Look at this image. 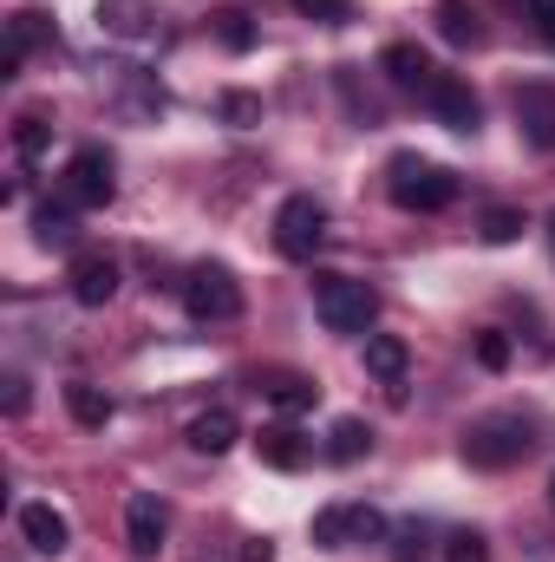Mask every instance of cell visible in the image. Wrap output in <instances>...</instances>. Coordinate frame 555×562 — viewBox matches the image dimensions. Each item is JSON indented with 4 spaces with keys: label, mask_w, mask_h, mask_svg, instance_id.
I'll return each instance as SVG.
<instances>
[{
    "label": "cell",
    "mask_w": 555,
    "mask_h": 562,
    "mask_svg": "<svg viewBox=\"0 0 555 562\" xmlns=\"http://www.w3.org/2000/svg\"><path fill=\"white\" fill-rule=\"evenodd\" d=\"M347 537H360V504H327L314 517V543L320 550H347Z\"/></svg>",
    "instance_id": "obj_19"
},
{
    "label": "cell",
    "mask_w": 555,
    "mask_h": 562,
    "mask_svg": "<svg viewBox=\"0 0 555 562\" xmlns=\"http://www.w3.org/2000/svg\"><path fill=\"white\" fill-rule=\"evenodd\" d=\"M183 307H190V321H236L242 314V281L209 262V269H196L183 281Z\"/></svg>",
    "instance_id": "obj_6"
},
{
    "label": "cell",
    "mask_w": 555,
    "mask_h": 562,
    "mask_svg": "<svg viewBox=\"0 0 555 562\" xmlns=\"http://www.w3.org/2000/svg\"><path fill=\"white\" fill-rule=\"evenodd\" d=\"M99 26L118 40H144L150 33V0H99Z\"/></svg>",
    "instance_id": "obj_18"
},
{
    "label": "cell",
    "mask_w": 555,
    "mask_h": 562,
    "mask_svg": "<svg viewBox=\"0 0 555 562\" xmlns=\"http://www.w3.org/2000/svg\"><path fill=\"white\" fill-rule=\"evenodd\" d=\"M431 557V530L424 524H399L393 530V562H424Z\"/></svg>",
    "instance_id": "obj_26"
},
{
    "label": "cell",
    "mask_w": 555,
    "mask_h": 562,
    "mask_svg": "<svg viewBox=\"0 0 555 562\" xmlns=\"http://www.w3.org/2000/svg\"><path fill=\"white\" fill-rule=\"evenodd\" d=\"M444 557H451V562H490V550H484V537H477V530H457V537L444 543Z\"/></svg>",
    "instance_id": "obj_29"
},
{
    "label": "cell",
    "mask_w": 555,
    "mask_h": 562,
    "mask_svg": "<svg viewBox=\"0 0 555 562\" xmlns=\"http://www.w3.org/2000/svg\"><path fill=\"white\" fill-rule=\"evenodd\" d=\"M320 243H327V210L314 196H287L275 210V249L287 262H314Z\"/></svg>",
    "instance_id": "obj_4"
},
{
    "label": "cell",
    "mask_w": 555,
    "mask_h": 562,
    "mask_svg": "<svg viewBox=\"0 0 555 562\" xmlns=\"http://www.w3.org/2000/svg\"><path fill=\"white\" fill-rule=\"evenodd\" d=\"M66 196L86 203V210H105L118 196V177H112V150L105 144H79L72 164H66Z\"/></svg>",
    "instance_id": "obj_5"
},
{
    "label": "cell",
    "mask_w": 555,
    "mask_h": 562,
    "mask_svg": "<svg viewBox=\"0 0 555 562\" xmlns=\"http://www.w3.org/2000/svg\"><path fill=\"white\" fill-rule=\"evenodd\" d=\"M294 7H301L307 20H327V26H333V20L347 13V0H294Z\"/></svg>",
    "instance_id": "obj_30"
},
{
    "label": "cell",
    "mask_w": 555,
    "mask_h": 562,
    "mask_svg": "<svg viewBox=\"0 0 555 562\" xmlns=\"http://www.w3.org/2000/svg\"><path fill=\"white\" fill-rule=\"evenodd\" d=\"M7 413H13V419L26 413V380H20V373H7Z\"/></svg>",
    "instance_id": "obj_32"
},
{
    "label": "cell",
    "mask_w": 555,
    "mask_h": 562,
    "mask_svg": "<svg viewBox=\"0 0 555 562\" xmlns=\"http://www.w3.org/2000/svg\"><path fill=\"white\" fill-rule=\"evenodd\" d=\"M424 105H431V119L444 125V132H477V119H484V105H477V92L457 79V72H438L431 79V92H424Z\"/></svg>",
    "instance_id": "obj_7"
},
{
    "label": "cell",
    "mask_w": 555,
    "mask_h": 562,
    "mask_svg": "<svg viewBox=\"0 0 555 562\" xmlns=\"http://www.w3.org/2000/svg\"><path fill=\"white\" fill-rule=\"evenodd\" d=\"M262 400H269L275 413H314L320 386H314V380H269V386H262Z\"/></svg>",
    "instance_id": "obj_22"
},
{
    "label": "cell",
    "mask_w": 555,
    "mask_h": 562,
    "mask_svg": "<svg viewBox=\"0 0 555 562\" xmlns=\"http://www.w3.org/2000/svg\"><path fill=\"white\" fill-rule=\"evenodd\" d=\"M530 13H536V26L555 40V0H530Z\"/></svg>",
    "instance_id": "obj_34"
},
{
    "label": "cell",
    "mask_w": 555,
    "mask_h": 562,
    "mask_svg": "<svg viewBox=\"0 0 555 562\" xmlns=\"http://www.w3.org/2000/svg\"><path fill=\"white\" fill-rule=\"evenodd\" d=\"M523 236V210H510V203H497V210H484V243H517Z\"/></svg>",
    "instance_id": "obj_25"
},
{
    "label": "cell",
    "mask_w": 555,
    "mask_h": 562,
    "mask_svg": "<svg viewBox=\"0 0 555 562\" xmlns=\"http://www.w3.org/2000/svg\"><path fill=\"white\" fill-rule=\"evenodd\" d=\"M66 413L86 425V431H105V425H112V400H105V386L72 380V386H66Z\"/></svg>",
    "instance_id": "obj_16"
},
{
    "label": "cell",
    "mask_w": 555,
    "mask_h": 562,
    "mask_svg": "<svg viewBox=\"0 0 555 562\" xmlns=\"http://www.w3.org/2000/svg\"><path fill=\"white\" fill-rule=\"evenodd\" d=\"M530 451H536V431H530V419H517V413H490V419L464 425V458H471L477 471L523 464Z\"/></svg>",
    "instance_id": "obj_1"
},
{
    "label": "cell",
    "mask_w": 555,
    "mask_h": 562,
    "mask_svg": "<svg viewBox=\"0 0 555 562\" xmlns=\"http://www.w3.org/2000/svg\"><path fill=\"white\" fill-rule=\"evenodd\" d=\"M236 438H242V425L229 406H209V413H196L190 419V445L203 451V458H223V451H236Z\"/></svg>",
    "instance_id": "obj_13"
},
{
    "label": "cell",
    "mask_w": 555,
    "mask_h": 562,
    "mask_svg": "<svg viewBox=\"0 0 555 562\" xmlns=\"http://www.w3.org/2000/svg\"><path fill=\"white\" fill-rule=\"evenodd\" d=\"M431 20H438V40H444V46H477V40H484V20H477L471 0H438Z\"/></svg>",
    "instance_id": "obj_14"
},
{
    "label": "cell",
    "mask_w": 555,
    "mask_h": 562,
    "mask_svg": "<svg viewBox=\"0 0 555 562\" xmlns=\"http://www.w3.org/2000/svg\"><path fill=\"white\" fill-rule=\"evenodd\" d=\"M477 360H484L490 373H503V367H510V340H503L497 327H484V334H477Z\"/></svg>",
    "instance_id": "obj_27"
},
{
    "label": "cell",
    "mask_w": 555,
    "mask_h": 562,
    "mask_svg": "<svg viewBox=\"0 0 555 562\" xmlns=\"http://www.w3.org/2000/svg\"><path fill=\"white\" fill-rule=\"evenodd\" d=\"M223 119H229V125H242V132H249V125H256V119H262V99H249V92H229V99H223Z\"/></svg>",
    "instance_id": "obj_28"
},
{
    "label": "cell",
    "mask_w": 555,
    "mask_h": 562,
    "mask_svg": "<svg viewBox=\"0 0 555 562\" xmlns=\"http://www.w3.org/2000/svg\"><path fill=\"white\" fill-rule=\"evenodd\" d=\"M366 373L393 393V406H406V373H412V347L399 334H366Z\"/></svg>",
    "instance_id": "obj_8"
},
{
    "label": "cell",
    "mask_w": 555,
    "mask_h": 562,
    "mask_svg": "<svg viewBox=\"0 0 555 562\" xmlns=\"http://www.w3.org/2000/svg\"><path fill=\"white\" fill-rule=\"evenodd\" d=\"M386 530H393V524H386L373 504H360V543H373V537H386Z\"/></svg>",
    "instance_id": "obj_31"
},
{
    "label": "cell",
    "mask_w": 555,
    "mask_h": 562,
    "mask_svg": "<svg viewBox=\"0 0 555 562\" xmlns=\"http://www.w3.org/2000/svg\"><path fill=\"white\" fill-rule=\"evenodd\" d=\"M380 66H386V72H393V86H406V92H431V79H438V66H431L418 46H406V40H399V46H386V53H380Z\"/></svg>",
    "instance_id": "obj_15"
},
{
    "label": "cell",
    "mask_w": 555,
    "mask_h": 562,
    "mask_svg": "<svg viewBox=\"0 0 555 562\" xmlns=\"http://www.w3.org/2000/svg\"><path fill=\"white\" fill-rule=\"evenodd\" d=\"M517 125L536 150H555V86H523L517 92Z\"/></svg>",
    "instance_id": "obj_12"
},
{
    "label": "cell",
    "mask_w": 555,
    "mask_h": 562,
    "mask_svg": "<svg viewBox=\"0 0 555 562\" xmlns=\"http://www.w3.org/2000/svg\"><path fill=\"white\" fill-rule=\"evenodd\" d=\"M366 451H373V425L366 419H333L327 425V458H333V464H360Z\"/></svg>",
    "instance_id": "obj_17"
},
{
    "label": "cell",
    "mask_w": 555,
    "mask_h": 562,
    "mask_svg": "<svg viewBox=\"0 0 555 562\" xmlns=\"http://www.w3.org/2000/svg\"><path fill=\"white\" fill-rule=\"evenodd\" d=\"M163 530H170V510H163V504H157L150 491L125 504V543H132V557L150 562L157 550H163Z\"/></svg>",
    "instance_id": "obj_10"
},
{
    "label": "cell",
    "mask_w": 555,
    "mask_h": 562,
    "mask_svg": "<svg viewBox=\"0 0 555 562\" xmlns=\"http://www.w3.org/2000/svg\"><path fill=\"white\" fill-rule=\"evenodd\" d=\"M209 20H216V40H223L229 53H249V46H256V26H249V13H236V7H229V13H209Z\"/></svg>",
    "instance_id": "obj_24"
},
{
    "label": "cell",
    "mask_w": 555,
    "mask_h": 562,
    "mask_svg": "<svg viewBox=\"0 0 555 562\" xmlns=\"http://www.w3.org/2000/svg\"><path fill=\"white\" fill-rule=\"evenodd\" d=\"M66 281H72V301H79V307H105V301L118 294V262L99 256V249H79L72 269H66Z\"/></svg>",
    "instance_id": "obj_9"
},
{
    "label": "cell",
    "mask_w": 555,
    "mask_h": 562,
    "mask_svg": "<svg viewBox=\"0 0 555 562\" xmlns=\"http://www.w3.org/2000/svg\"><path fill=\"white\" fill-rule=\"evenodd\" d=\"M256 445H262V458H269L275 471H294V464L307 458V445H301V431H294V425H269Z\"/></svg>",
    "instance_id": "obj_21"
},
{
    "label": "cell",
    "mask_w": 555,
    "mask_h": 562,
    "mask_svg": "<svg viewBox=\"0 0 555 562\" xmlns=\"http://www.w3.org/2000/svg\"><path fill=\"white\" fill-rule=\"evenodd\" d=\"M550 249H555V216H550Z\"/></svg>",
    "instance_id": "obj_35"
},
{
    "label": "cell",
    "mask_w": 555,
    "mask_h": 562,
    "mask_svg": "<svg viewBox=\"0 0 555 562\" xmlns=\"http://www.w3.org/2000/svg\"><path fill=\"white\" fill-rule=\"evenodd\" d=\"M314 307H320L327 334H366L380 321V294L353 276H314Z\"/></svg>",
    "instance_id": "obj_2"
},
{
    "label": "cell",
    "mask_w": 555,
    "mask_h": 562,
    "mask_svg": "<svg viewBox=\"0 0 555 562\" xmlns=\"http://www.w3.org/2000/svg\"><path fill=\"white\" fill-rule=\"evenodd\" d=\"M242 562H275V543H269V537H256V543H242Z\"/></svg>",
    "instance_id": "obj_33"
},
{
    "label": "cell",
    "mask_w": 555,
    "mask_h": 562,
    "mask_svg": "<svg viewBox=\"0 0 555 562\" xmlns=\"http://www.w3.org/2000/svg\"><path fill=\"white\" fill-rule=\"evenodd\" d=\"M550 504H555V477H550Z\"/></svg>",
    "instance_id": "obj_36"
},
{
    "label": "cell",
    "mask_w": 555,
    "mask_h": 562,
    "mask_svg": "<svg viewBox=\"0 0 555 562\" xmlns=\"http://www.w3.org/2000/svg\"><path fill=\"white\" fill-rule=\"evenodd\" d=\"M20 537H26L39 557H66V543H72V524H66L53 504H20Z\"/></svg>",
    "instance_id": "obj_11"
},
{
    "label": "cell",
    "mask_w": 555,
    "mask_h": 562,
    "mask_svg": "<svg viewBox=\"0 0 555 562\" xmlns=\"http://www.w3.org/2000/svg\"><path fill=\"white\" fill-rule=\"evenodd\" d=\"M33 236H39L46 249H72V243H79V216H72L66 203H39V216H33Z\"/></svg>",
    "instance_id": "obj_20"
},
{
    "label": "cell",
    "mask_w": 555,
    "mask_h": 562,
    "mask_svg": "<svg viewBox=\"0 0 555 562\" xmlns=\"http://www.w3.org/2000/svg\"><path fill=\"white\" fill-rule=\"evenodd\" d=\"M393 203L399 210H451L457 203V177L444 170V164H424V157H412V150H399L393 157Z\"/></svg>",
    "instance_id": "obj_3"
},
{
    "label": "cell",
    "mask_w": 555,
    "mask_h": 562,
    "mask_svg": "<svg viewBox=\"0 0 555 562\" xmlns=\"http://www.w3.org/2000/svg\"><path fill=\"white\" fill-rule=\"evenodd\" d=\"M46 138H53V125H46L39 112H26V119L13 125V150H20L26 164H39V157H46Z\"/></svg>",
    "instance_id": "obj_23"
}]
</instances>
